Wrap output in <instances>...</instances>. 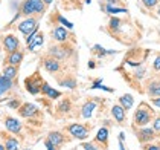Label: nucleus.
<instances>
[{
  "instance_id": "3",
  "label": "nucleus",
  "mask_w": 160,
  "mask_h": 150,
  "mask_svg": "<svg viewBox=\"0 0 160 150\" xmlns=\"http://www.w3.org/2000/svg\"><path fill=\"white\" fill-rule=\"evenodd\" d=\"M48 54H49L50 57H53V58H57V60H69L70 57H72V54H73V48L72 46H69V45H55V46H50L49 51H48Z\"/></svg>"
},
{
  "instance_id": "6",
  "label": "nucleus",
  "mask_w": 160,
  "mask_h": 150,
  "mask_svg": "<svg viewBox=\"0 0 160 150\" xmlns=\"http://www.w3.org/2000/svg\"><path fill=\"white\" fill-rule=\"evenodd\" d=\"M136 138L139 139L140 144H147V142H151L152 139L157 138V133L154 129H149V127H137L136 129Z\"/></svg>"
},
{
  "instance_id": "20",
  "label": "nucleus",
  "mask_w": 160,
  "mask_h": 150,
  "mask_svg": "<svg viewBox=\"0 0 160 150\" xmlns=\"http://www.w3.org/2000/svg\"><path fill=\"white\" fill-rule=\"evenodd\" d=\"M96 106H98V103H96L95 100H90V101H87V103H84L82 110H81L82 116H84V118H90L92 113H93V110L96 109Z\"/></svg>"
},
{
  "instance_id": "41",
  "label": "nucleus",
  "mask_w": 160,
  "mask_h": 150,
  "mask_svg": "<svg viewBox=\"0 0 160 150\" xmlns=\"http://www.w3.org/2000/svg\"><path fill=\"white\" fill-rule=\"evenodd\" d=\"M88 67H92V69H93V67H95V63L90 62V63H88Z\"/></svg>"
},
{
  "instance_id": "8",
  "label": "nucleus",
  "mask_w": 160,
  "mask_h": 150,
  "mask_svg": "<svg viewBox=\"0 0 160 150\" xmlns=\"http://www.w3.org/2000/svg\"><path fill=\"white\" fill-rule=\"evenodd\" d=\"M26 84V89L32 94V95H37V94H40L41 92V84H43V81H41V77H40V74H34L32 77H29V78H26L25 81Z\"/></svg>"
},
{
  "instance_id": "43",
  "label": "nucleus",
  "mask_w": 160,
  "mask_h": 150,
  "mask_svg": "<svg viewBox=\"0 0 160 150\" xmlns=\"http://www.w3.org/2000/svg\"><path fill=\"white\" fill-rule=\"evenodd\" d=\"M0 150H5V146H2V144H0Z\"/></svg>"
},
{
  "instance_id": "5",
  "label": "nucleus",
  "mask_w": 160,
  "mask_h": 150,
  "mask_svg": "<svg viewBox=\"0 0 160 150\" xmlns=\"http://www.w3.org/2000/svg\"><path fill=\"white\" fill-rule=\"evenodd\" d=\"M18 31L28 37L29 34H32V32H35L38 31V17L37 15H32V17H26L25 20H22L20 23H18Z\"/></svg>"
},
{
  "instance_id": "31",
  "label": "nucleus",
  "mask_w": 160,
  "mask_h": 150,
  "mask_svg": "<svg viewBox=\"0 0 160 150\" xmlns=\"http://www.w3.org/2000/svg\"><path fill=\"white\" fill-rule=\"evenodd\" d=\"M142 150H160V142H147L142 146Z\"/></svg>"
},
{
  "instance_id": "40",
  "label": "nucleus",
  "mask_w": 160,
  "mask_h": 150,
  "mask_svg": "<svg viewBox=\"0 0 160 150\" xmlns=\"http://www.w3.org/2000/svg\"><path fill=\"white\" fill-rule=\"evenodd\" d=\"M43 2H44V3H46V5L49 6V5H50V3H52V2H53V0H43Z\"/></svg>"
},
{
  "instance_id": "24",
  "label": "nucleus",
  "mask_w": 160,
  "mask_h": 150,
  "mask_svg": "<svg viewBox=\"0 0 160 150\" xmlns=\"http://www.w3.org/2000/svg\"><path fill=\"white\" fill-rule=\"evenodd\" d=\"M60 84L61 86H66V88H70V89H75L76 88V80L73 77H66V78H58Z\"/></svg>"
},
{
  "instance_id": "12",
  "label": "nucleus",
  "mask_w": 160,
  "mask_h": 150,
  "mask_svg": "<svg viewBox=\"0 0 160 150\" xmlns=\"http://www.w3.org/2000/svg\"><path fill=\"white\" fill-rule=\"evenodd\" d=\"M93 141L98 142L104 150H107V147H108V129H107V127H101Z\"/></svg>"
},
{
  "instance_id": "45",
  "label": "nucleus",
  "mask_w": 160,
  "mask_h": 150,
  "mask_svg": "<svg viewBox=\"0 0 160 150\" xmlns=\"http://www.w3.org/2000/svg\"><path fill=\"white\" fill-rule=\"evenodd\" d=\"M159 138H160V132H159Z\"/></svg>"
},
{
  "instance_id": "9",
  "label": "nucleus",
  "mask_w": 160,
  "mask_h": 150,
  "mask_svg": "<svg viewBox=\"0 0 160 150\" xmlns=\"http://www.w3.org/2000/svg\"><path fill=\"white\" fill-rule=\"evenodd\" d=\"M2 43H3V49L6 51L8 54H11L14 51H17L20 48V41L18 38L15 37L14 34H6L2 37Z\"/></svg>"
},
{
  "instance_id": "14",
  "label": "nucleus",
  "mask_w": 160,
  "mask_h": 150,
  "mask_svg": "<svg viewBox=\"0 0 160 150\" xmlns=\"http://www.w3.org/2000/svg\"><path fill=\"white\" fill-rule=\"evenodd\" d=\"M125 109H123L121 104H114L113 107H111V115H113V118L119 123V124H123L125 123V120H127V115H125Z\"/></svg>"
},
{
  "instance_id": "23",
  "label": "nucleus",
  "mask_w": 160,
  "mask_h": 150,
  "mask_svg": "<svg viewBox=\"0 0 160 150\" xmlns=\"http://www.w3.org/2000/svg\"><path fill=\"white\" fill-rule=\"evenodd\" d=\"M43 41H44L43 34H41V32H37V34H35V37H34L31 41H29V43H28V49L34 51L37 46H41V45H43Z\"/></svg>"
},
{
  "instance_id": "19",
  "label": "nucleus",
  "mask_w": 160,
  "mask_h": 150,
  "mask_svg": "<svg viewBox=\"0 0 160 150\" xmlns=\"http://www.w3.org/2000/svg\"><path fill=\"white\" fill-rule=\"evenodd\" d=\"M12 88H14L12 80H9V78H6V77H3V75L0 74V97L5 95V94H8Z\"/></svg>"
},
{
  "instance_id": "35",
  "label": "nucleus",
  "mask_w": 160,
  "mask_h": 150,
  "mask_svg": "<svg viewBox=\"0 0 160 150\" xmlns=\"http://www.w3.org/2000/svg\"><path fill=\"white\" fill-rule=\"evenodd\" d=\"M105 3H107V5H111V6H121V8H125L122 0H105Z\"/></svg>"
},
{
  "instance_id": "34",
  "label": "nucleus",
  "mask_w": 160,
  "mask_h": 150,
  "mask_svg": "<svg viewBox=\"0 0 160 150\" xmlns=\"http://www.w3.org/2000/svg\"><path fill=\"white\" fill-rule=\"evenodd\" d=\"M152 71L154 72H160V52L156 55V58L152 62Z\"/></svg>"
},
{
  "instance_id": "10",
  "label": "nucleus",
  "mask_w": 160,
  "mask_h": 150,
  "mask_svg": "<svg viewBox=\"0 0 160 150\" xmlns=\"http://www.w3.org/2000/svg\"><path fill=\"white\" fill-rule=\"evenodd\" d=\"M70 32L64 28V26H55L53 29H52V32H50V37L53 38L55 41H58V43H66L69 38H70Z\"/></svg>"
},
{
  "instance_id": "17",
  "label": "nucleus",
  "mask_w": 160,
  "mask_h": 150,
  "mask_svg": "<svg viewBox=\"0 0 160 150\" xmlns=\"http://www.w3.org/2000/svg\"><path fill=\"white\" fill-rule=\"evenodd\" d=\"M5 126H6V129H8L11 133H14V135L20 133V130H22V123H20L18 120L12 118V116H6Z\"/></svg>"
},
{
  "instance_id": "7",
  "label": "nucleus",
  "mask_w": 160,
  "mask_h": 150,
  "mask_svg": "<svg viewBox=\"0 0 160 150\" xmlns=\"http://www.w3.org/2000/svg\"><path fill=\"white\" fill-rule=\"evenodd\" d=\"M67 132L76 139H86L88 137V132H90V126L75 123V124L67 126Z\"/></svg>"
},
{
  "instance_id": "28",
  "label": "nucleus",
  "mask_w": 160,
  "mask_h": 150,
  "mask_svg": "<svg viewBox=\"0 0 160 150\" xmlns=\"http://www.w3.org/2000/svg\"><path fill=\"white\" fill-rule=\"evenodd\" d=\"M92 51H93V54H96V55H98L99 58H101V57H104V55H107V54H114V51H105L101 45H95Z\"/></svg>"
},
{
  "instance_id": "29",
  "label": "nucleus",
  "mask_w": 160,
  "mask_h": 150,
  "mask_svg": "<svg viewBox=\"0 0 160 150\" xmlns=\"http://www.w3.org/2000/svg\"><path fill=\"white\" fill-rule=\"evenodd\" d=\"M159 2L160 0H142V5H143L147 9H149V11H154V9L157 8Z\"/></svg>"
},
{
  "instance_id": "21",
  "label": "nucleus",
  "mask_w": 160,
  "mask_h": 150,
  "mask_svg": "<svg viewBox=\"0 0 160 150\" xmlns=\"http://www.w3.org/2000/svg\"><path fill=\"white\" fill-rule=\"evenodd\" d=\"M119 104L122 106L125 110H130V109L133 107V104H134V97L130 95V94H125V95H122V97L119 98Z\"/></svg>"
},
{
  "instance_id": "15",
  "label": "nucleus",
  "mask_w": 160,
  "mask_h": 150,
  "mask_svg": "<svg viewBox=\"0 0 160 150\" xmlns=\"http://www.w3.org/2000/svg\"><path fill=\"white\" fill-rule=\"evenodd\" d=\"M40 94H43L44 97H49L50 100H57V98L61 97V92H60V90L50 88L49 84L44 83V81H43V84H41V92H40Z\"/></svg>"
},
{
  "instance_id": "37",
  "label": "nucleus",
  "mask_w": 160,
  "mask_h": 150,
  "mask_svg": "<svg viewBox=\"0 0 160 150\" xmlns=\"http://www.w3.org/2000/svg\"><path fill=\"white\" fill-rule=\"evenodd\" d=\"M9 107H11V109H18V107H20V101H17V100L11 101V103H9Z\"/></svg>"
},
{
  "instance_id": "2",
  "label": "nucleus",
  "mask_w": 160,
  "mask_h": 150,
  "mask_svg": "<svg viewBox=\"0 0 160 150\" xmlns=\"http://www.w3.org/2000/svg\"><path fill=\"white\" fill-rule=\"evenodd\" d=\"M48 9V5L43 0H25L22 3L20 14L25 17H32V15H43Z\"/></svg>"
},
{
  "instance_id": "27",
  "label": "nucleus",
  "mask_w": 160,
  "mask_h": 150,
  "mask_svg": "<svg viewBox=\"0 0 160 150\" xmlns=\"http://www.w3.org/2000/svg\"><path fill=\"white\" fill-rule=\"evenodd\" d=\"M105 13L108 14H119V13H128L127 8H121V6H111V5H105L104 6Z\"/></svg>"
},
{
  "instance_id": "30",
  "label": "nucleus",
  "mask_w": 160,
  "mask_h": 150,
  "mask_svg": "<svg viewBox=\"0 0 160 150\" xmlns=\"http://www.w3.org/2000/svg\"><path fill=\"white\" fill-rule=\"evenodd\" d=\"M82 149L84 150H104V149H101V146H99L98 142H84L82 144Z\"/></svg>"
},
{
  "instance_id": "36",
  "label": "nucleus",
  "mask_w": 160,
  "mask_h": 150,
  "mask_svg": "<svg viewBox=\"0 0 160 150\" xmlns=\"http://www.w3.org/2000/svg\"><path fill=\"white\" fill-rule=\"evenodd\" d=\"M151 104L156 106L157 109H160V97H156V98H151Z\"/></svg>"
},
{
  "instance_id": "11",
  "label": "nucleus",
  "mask_w": 160,
  "mask_h": 150,
  "mask_svg": "<svg viewBox=\"0 0 160 150\" xmlns=\"http://www.w3.org/2000/svg\"><path fill=\"white\" fill-rule=\"evenodd\" d=\"M43 67L49 72V74H57L61 71V62L53 58V57H44L43 58Z\"/></svg>"
},
{
  "instance_id": "38",
  "label": "nucleus",
  "mask_w": 160,
  "mask_h": 150,
  "mask_svg": "<svg viewBox=\"0 0 160 150\" xmlns=\"http://www.w3.org/2000/svg\"><path fill=\"white\" fill-rule=\"evenodd\" d=\"M44 144H46V149H48V150H57V147L50 142L49 139H46V142H44Z\"/></svg>"
},
{
  "instance_id": "33",
  "label": "nucleus",
  "mask_w": 160,
  "mask_h": 150,
  "mask_svg": "<svg viewBox=\"0 0 160 150\" xmlns=\"http://www.w3.org/2000/svg\"><path fill=\"white\" fill-rule=\"evenodd\" d=\"M57 20H58V22H60L64 28H69V29H72V28H73V23H70L69 20H66V19H64L62 15H60V14L57 15Z\"/></svg>"
},
{
  "instance_id": "4",
  "label": "nucleus",
  "mask_w": 160,
  "mask_h": 150,
  "mask_svg": "<svg viewBox=\"0 0 160 150\" xmlns=\"http://www.w3.org/2000/svg\"><path fill=\"white\" fill-rule=\"evenodd\" d=\"M145 92L148 94L149 98L160 97V72H156L154 75H151L145 81Z\"/></svg>"
},
{
  "instance_id": "16",
  "label": "nucleus",
  "mask_w": 160,
  "mask_h": 150,
  "mask_svg": "<svg viewBox=\"0 0 160 150\" xmlns=\"http://www.w3.org/2000/svg\"><path fill=\"white\" fill-rule=\"evenodd\" d=\"M23 57H25L23 51L17 49V51H14V52H11V54H8L6 63L8 64H12V66H20V63L23 62Z\"/></svg>"
},
{
  "instance_id": "22",
  "label": "nucleus",
  "mask_w": 160,
  "mask_h": 150,
  "mask_svg": "<svg viewBox=\"0 0 160 150\" xmlns=\"http://www.w3.org/2000/svg\"><path fill=\"white\" fill-rule=\"evenodd\" d=\"M17 72H18V66H12V64H8L3 67V77L9 78V80H14L17 78Z\"/></svg>"
},
{
  "instance_id": "13",
  "label": "nucleus",
  "mask_w": 160,
  "mask_h": 150,
  "mask_svg": "<svg viewBox=\"0 0 160 150\" xmlns=\"http://www.w3.org/2000/svg\"><path fill=\"white\" fill-rule=\"evenodd\" d=\"M18 112H20V115L23 118H31V116L37 115L38 109H37V106L32 104V103H25V104H22V107L18 109Z\"/></svg>"
},
{
  "instance_id": "25",
  "label": "nucleus",
  "mask_w": 160,
  "mask_h": 150,
  "mask_svg": "<svg viewBox=\"0 0 160 150\" xmlns=\"http://www.w3.org/2000/svg\"><path fill=\"white\" fill-rule=\"evenodd\" d=\"M18 141L15 139V138H6V141H5V150H18Z\"/></svg>"
},
{
  "instance_id": "26",
  "label": "nucleus",
  "mask_w": 160,
  "mask_h": 150,
  "mask_svg": "<svg viewBox=\"0 0 160 150\" xmlns=\"http://www.w3.org/2000/svg\"><path fill=\"white\" fill-rule=\"evenodd\" d=\"M57 109H58V112L60 113H69L70 112V109H72L70 100H67V98H66V100H62L61 103L58 104V107H57Z\"/></svg>"
},
{
  "instance_id": "18",
  "label": "nucleus",
  "mask_w": 160,
  "mask_h": 150,
  "mask_svg": "<svg viewBox=\"0 0 160 150\" xmlns=\"http://www.w3.org/2000/svg\"><path fill=\"white\" fill-rule=\"evenodd\" d=\"M48 139H49L57 149H58V147H61L64 142H67V138L64 137L62 133H60V132H50L49 135H48Z\"/></svg>"
},
{
  "instance_id": "1",
  "label": "nucleus",
  "mask_w": 160,
  "mask_h": 150,
  "mask_svg": "<svg viewBox=\"0 0 160 150\" xmlns=\"http://www.w3.org/2000/svg\"><path fill=\"white\" fill-rule=\"evenodd\" d=\"M157 115V112L148 104L145 101H142L139 104V107L136 109L134 116H133V126L134 127H145L147 124H149L154 116Z\"/></svg>"
},
{
  "instance_id": "42",
  "label": "nucleus",
  "mask_w": 160,
  "mask_h": 150,
  "mask_svg": "<svg viewBox=\"0 0 160 150\" xmlns=\"http://www.w3.org/2000/svg\"><path fill=\"white\" fill-rule=\"evenodd\" d=\"M157 14L160 15V2H159V5H157Z\"/></svg>"
},
{
  "instance_id": "32",
  "label": "nucleus",
  "mask_w": 160,
  "mask_h": 150,
  "mask_svg": "<svg viewBox=\"0 0 160 150\" xmlns=\"http://www.w3.org/2000/svg\"><path fill=\"white\" fill-rule=\"evenodd\" d=\"M152 129L156 130L157 138H159V132H160V115H159V113H157V115L154 116V120H152Z\"/></svg>"
},
{
  "instance_id": "44",
  "label": "nucleus",
  "mask_w": 160,
  "mask_h": 150,
  "mask_svg": "<svg viewBox=\"0 0 160 150\" xmlns=\"http://www.w3.org/2000/svg\"><path fill=\"white\" fill-rule=\"evenodd\" d=\"M23 150H31V149H23Z\"/></svg>"
},
{
  "instance_id": "39",
  "label": "nucleus",
  "mask_w": 160,
  "mask_h": 150,
  "mask_svg": "<svg viewBox=\"0 0 160 150\" xmlns=\"http://www.w3.org/2000/svg\"><path fill=\"white\" fill-rule=\"evenodd\" d=\"M119 149H121V150H125V147H123V142H122V139H119Z\"/></svg>"
}]
</instances>
